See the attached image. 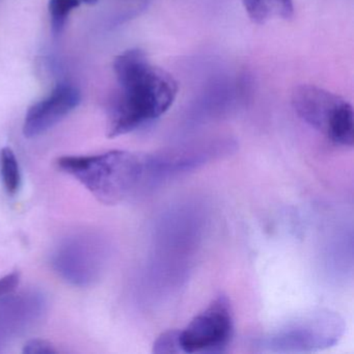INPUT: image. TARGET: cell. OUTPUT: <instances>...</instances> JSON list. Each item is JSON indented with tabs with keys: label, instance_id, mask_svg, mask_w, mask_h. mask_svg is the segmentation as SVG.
Instances as JSON below:
<instances>
[{
	"label": "cell",
	"instance_id": "7a4b0ae2",
	"mask_svg": "<svg viewBox=\"0 0 354 354\" xmlns=\"http://www.w3.org/2000/svg\"><path fill=\"white\" fill-rule=\"evenodd\" d=\"M57 167L105 205H118L155 190L150 153L115 150L65 156L57 160Z\"/></svg>",
	"mask_w": 354,
	"mask_h": 354
},
{
	"label": "cell",
	"instance_id": "277c9868",
	"mask_svg": "<svg viewBox=\"0 0 354 354\" xmlns=\"http://www.w3.org/2000/svg\"><path fill=\"white\" fill-rule=\"evenodd\" d=\"M292 105L298 117L324 134L333 145H354L353 107L339 95L312 84H302L292 93Z\"/></svg>",
	"mask_w": 354,
	"mask_h": 354
},
{
	"label": "cell",
	"instance_id": "8fae6325",
	"mask_svg": "<svg viewBox=\"0 0 354 354\" xmlns=\"http://www.w3.org/2000/svg\"><path fill=\"white\" fill-rule=\"evenodd\" d=\"M80 0H49L48 13L53 37L61 36L65 30L70 14L80 8Z\"/></svg>",
	"mask_w": 354,
	"mask_h": 354
},
{
	"label": "cell",
	"instance_id": "7c38bea8",
	"mask_svg": "<svg viewBox=\"0 0 354 354\" xmlns=\"http://www.w3.org/2000/svg\"><path fill=\"white\" fill-rule=\"evenodd\" d=\"M153 353H181L179 339H178V330H169L161 333L153 345Z\"/></svg>",
	"mask_w": 354,
	"mask_h": 354
},
{
	"label": "cell",
	"instance_id": "52a82bcc",
	"mask_svg": "<svg viewBox=\"0 0 354 354\" xmlns=\"http://www.w3.org/2000/svg\"><path fill=\"white\" fill-rule=\"evenodd\" d=\"M44 295L37 291L0 297V350L32 328L46 310Z\"/></svg>",
	"mask_w": 354,
	"mask_h": 354
},
{
	"label": "cell",
	"instance_id": "5bb4252c",
	"mask_svg": "<svg viewBox=\"0 0 354 354\" xmlns=\"http://www.w3.org/2000/svg\"><path fill=\"white\" fill-rule=\"evenodd\" d=\"M19 281L20 274L17 271H14V272L1 277L0 279V297L15 291L19 285Z\"/></svg>",
	"mask_w": 354,
	"mask_h": 354
},
{
	"label": "cell",
	"instance_id": "8992f818",
	"mask_svg": "<svg viewBox=\"0 0 354 354\" xmlns=\"http://www.w3.org/2000/svg\"><path fill=\"white\" fill-rule=\"evenodd\" d=\"M234 330L231 301L225 294H219L183 329L178 330L180 350L181 353H221L231 345Z\"/></svg>",
	"mask_w": 354,
	"mask_h": 354
},
{
	"label": "cell",
	"instance_id": "3957f363",
	"mask_svg": "<svg viewBox=\"0 0 354 354\" xmlns=\"http://www.w3.org/2000/svg\"><path fill=\"white\" fill-rule=\"evenodd\" d=\"M345 331V323L337 313L313 310L297 315L265 333L258 341L263 352L306 353L335 345Z\"/></svg>",
	"mask_w": 354,
	"mask_h": 354
},
{
	"label": "cell",
	"instance_id": "4fadbf2b",
	"mask_svg": "<svg viewBox=\"0 0 354 354\" xmlns=\"http://www.w3.org/2000/svg\"><path fill=\"white\" fill-rule=\"evenodd\" d=\"M26 354H53L57 353V349L53 344L46 339H34L26 343L24 347Z\"/></svg>",
	"mask_w": 354,
	"mask_h": 354
},
{
	"label": "cell",
	"instance_id": "30bf717a",
	"mask_svg": "<svg viewBox=\"0 0 354 354\" xmlns=\"http://www.w3.org/2000/svg\"><path fill=\"white\" fill-rule=\"evenodd\" d=\"M0 178L10 196H15L21 186V171L17 157L11 148L0 150Z\"/></svg>",
	"mask_w": 354,
	"mask_h": 354
},
{
	"label": "cell",
	"instance_id": "ba28073f",
	"mask_svg": "<svg viewBox=\"0 0 354 354\" xmlns=\"http://www.w3.org/2000/svg\"><path fill=\"white\" fill-rule=\"evenodd\" d=\"M80 101L82 95L73 84H57L49 96L28 109L22 128L24 136L34 138L46 133L75 111Z\"/></svg>",
	"mask_w": 354,
	"mask_h": 354
},
{
	"label": "cell",
	"instance_id": "9c48e42d",
	"mask_svg": "<svg viewBox=\"0 0 354 354\" xmlns=\"http://www.w3.org/2000/svg\"><path fill=\"white\" fill-rule=\"evenodd\" d=\"M243 7L257 24H266L272 18L291 19L294 15L293 0H243Z\"/></svg>",
	"mask_w": 354,
	"mask_h": 354
},
{
	"label": "cell",
	"instance_id": "5b68a950",
	"mask_svg": "<svg viewBox=\"0 0 354 354\" xmlns=\"http://www.w3.org/2000/svg\"><path fill=\"white\" fill-rule=\"evenodd\" d=\"M109 257V244L102 236L95 232H76L55 246L50 264L66 283L75 287H90L102 277Z\"/></svg>",
	"mask_w": 354,
	"mask_h": 354
},
{
	"label": "cell",
	"instance_id": "9a60e30c",
	"mask_svg": "<svg viewBox=\"0 0 354 354\" xmlns=\"http://www.w3.org/2000/svg\"><path fill=\"white\" fill-rule=\"evenodd\" d=\"M80 1L86 3V5L94 6L96 5V3H98L99 0H80Z\"/></svg>",
	"mask_w": 354,
	"mask_h": 354
},
{
	"label": "cell",
	"instance_id": "6da1fadb",
	"mask_svg": "<svg viewBox=\"0 0 354 354\" xmlns=\"http://www.w3.org/2000/svg\"><path fill=\"white\" fill-rule=\"evenodd\" d=\"M117 94L107 111V136L131 133L162 117L177 98L178 82L154 65L142 49H129L115 57L113 65Z\"/></svg>",
	"mask_w": 354,
	"mask_h": 354
}]
</instances>
